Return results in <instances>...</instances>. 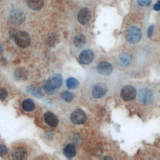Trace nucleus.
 <instances>
[{
	"label": "nucleus",
	"mask_w": 160,
	"mask_h": 160,
	"mask_svg": "<svg viewBox=\"0 0 160 160\" xmlns=\"http://www.w3.org/2000/svg\"><path fill=\"white\" fill-rule=\"evenodd\" d=\"M63 153L67 158H72L76 154V149L74 145L72 144L66 145L63 149Z\"/></svg>",
	"instance_id": "15"
},
{
	"label": "nucleus",
	"mask_w": 160,
	"mask_h": 160,
	"mask_svg": "<svg viewBox=\"0 0 160 160\" xmlns=\"http://www.w3.org/2000/svg\"><path fill=\"white\" fill-rule=\"evenodd\" d=\"M86 42V37L84 34H80L77 35L74 39V44L78 48H81L84 46Z\"/></svg>",
	"instance_id": "20"
},
{
	"label": "nucleus",
	"mask_w": 160,
	"mask_h": 160,
	"mask_svg": "<svg viewBox=\"0 0 160 160\" xmlns=\"http://www.w3.org/2000/svg\"><path fill=\"white\" fill-rule=\"evenodd\" d=\"M8 152V148L2 144H0V155L4 156Z\"/></svg>",
	"instance_id": "26"
},
{
	"label": "nucleus",
	"mask_w": 160,
	"mask_h": 160,
	"mask_svg": "<svg viewBox=\"0 0 160 160\" xmlns=\"http://www.w3.org/2000/svg\"><path fill=\"white\" fill-rule=\"evenodd\" d=\"M126 38L130 43L135 44L138 42L141 38V30L135 26L131 27L126 32Z\"/></svg>",
	"instance_id": "3"
},
{
	"label": "nucleus",
	"mask_w": 160,
	"mask_h": 160,
	"mask_svg": "<svg viewBox=\"0 0 160 160\" xmlns=\"http://www.w3.org/2000/svg\"><path fill=\"white\" fill-rule=\"evenodd\" d=\"M46 41V43L49 46L52 47V46H55L59 42V38L56 34L51 33L47 36Z\"/></svg>",
	"instance_id": "18"
},
{
	"label": "nucleus",
	"mask_w": 160,
	"mask_h": 160,
	"mask_svg": "<svg viewBox=\"0 0 160 160\" xmlns=\"http://www.w3.org/2000/svg\"><path fill=\"white\" fill-rule=\"evenodd\" d=\"M139 5L141 6H148L152 2V0H137Z\"/></svg>",
	"instance_id": "25"
},
{
	"label": "nucleus",
	"mask_w": 160,
	"mask_h": 160,
	"mask_svg": "<svg viewBox=\"0 0 160 160\" xmlns=\"http://www.w3.org/2000/svg\"><path fill=\"white\" fill-rule=\"evenodd\" d=\"M66 84L67 88L71 89H74L77 88L79 84V81L74 78H69L68 79H67L66 81Z\"/></svg>",
	"instance_id": "21"
},
{
	"label": "nucleus",
	"mask_w": 160,
	"mask_h": 160,
	"mask_svg": "<svg viewBox=\"0 0 160 160\" xmlns=\"http://www.w3.org/2000/svg\"><path fill=\"white\" fill-rule=\"evenodd\" d=\"M26 72L22 69H17V71L15 72V76L16 78V79H25L26 78Z\"/></svg>",
	"instance_id": "23"
},
{
	"label": "nucleus",
	"mask_w": 160,
	"mask_h": 160,
	"mask_svg": "<svg viewBox=\"0 0 160 160\" xmlns=\"http://www.w3.org/2000/svg\"><path fill=\"white\" fill-rule=\"evenodd\" d=\"M27 91L37 98H41L43 97V94L40 89V88L36 85H31L27 88Z\"/></svg>",
	"instance_id": "17"
},
{
	"label": "nucleus",
	"mask_w": 160,
	"mask_h": 160,
	"mask_svg": "<svg viewBox=\"0 0 160 160\" xmlns=\"http://www.w3.org/2000/svg\"><path fill=\"white\" fill-rule=\"evenodd\" d=\"M96 69L99 74L102 75L107 76L110 74L112 72L113 68H112V66L109 62L102 61L99 62L98 64L96 67Z\"/></svg>",
	"instance_id": "9"
},
{
	"label": "nucleus",
	"mask_w": 160,
	"mask_h": 160,
	"mask_svg": "<svg viewBox=\"0 0 160 160\" xmlns=\"http://www.w3.org/2000/svg\"><path fill=\"white\" fill-rule=\"evenodd\" d=\"M153 29H154V26L151 25V26L149 27L148 30V37H151L152 34V32H153Z\"/></svg>",
	"instance_id": "27"
},
{
	"label": "nucleus",
	"mask_w": 160,
	"mask_h": 160,
	"mask_svg": "<svg viewBox=\"0 0 160 160\" xmlns=\"http://www.w3.org/2000/svg\"><path fill=\"white\" fill-rule=\"evenodd\" d=\"M22 107L24 111L30 112V111H32L34 109L35 104H34V101L32 100H31V99H26L24 100V101L22 102Z\"/></svg>",
	"instance_id": "19"
},
{
	"label": "nucleus",
	"mask_w": 160,
	"mask_h": 160,
	"mask_svg": "<svg viewBox=\"0 0 160 160\" xmlns=\"http://www.w3.org/2000/svg\"><path fill=\"white\" fill-rule=\"evenodd\" d=\"M91 18V12L88 8H83L81 9L78 14V20L82 24H87Z\"/></svg>",
	"instance_id": "11"
},
{
	"label": "nucleus",
	"mask_w": 160,
	"mask_h": 160,
	"mask_svg": "<svg viewBox=\"0 0 160 160\" xmlns=\"http://www.w3.org/2000/svg\"><path fill=\"white\" fill-rule=\"evenodd\" d=\"M8 96V91L4 88H0V100H4Z\"/></svg>",
	"instance_id": "24"
},
{
	"label": "nucleus",
	"mask_w": 160,
	"mask_h": 160,
	"mask_svg": "<svg viewBox=\"0 0 160 160\" xmlns=\"http://www.w3.org/2000/svg\"><path fill=\"white\" fill-rule=\"evenodd\" d=\"M11 21L15 24H20L25 20V14L20 9H14L12 10L10 14Z\"/></svg>",
	"instance_id": "5"
},
{
	"label": "nucleus",
	"mask_w": 160,
	"mask_h": 160,
	"mask_svg": "<svg viewBox=\"0 0 160 160\" xmlns=\"http://www.w3.org/2000/svg\"><path fill=\"white\" fill-rule=\"evenodd\" d=\"M154 9L156 11H160V0L159 1H158L154 5V7H153Z\"/></svg>",
	"instance_id": "28"
},
{
	"label": "nucleus",
	"mask_w": 160,
	"mask_h": 160,
	"mask_svg": "<svg viewBox=\"0 0 160 160\" xmlns=\"http://www.w3.org/2000/svg\"><path fill=\"white\" fill-rule=\"evenodd\" d=\"M87 119V116L85 112L81 109H76L71 116V119L72 122L76 124H83Z\"/></svg>",
	"instance_id": "7"
},
{
	"label": "nucleus",
	"mask_w": 160,
	"mask_h": 160,
	"mask_svg": "<svg viewBox=\"0 0 160 160\" xmlns=\"http://www.w3.org/2000/svg\"><path fill=\"white\" fill-rule=\"evenodd\" d=\"M94 58V53L90 49H85L82 51L79 57V61L83 64H90Z\"/></svg>",
	"instance_id": "10"
},
{
	"label": "nucleus",
	"mask_w": 160,
	"mask_h": 160,
	"mask_svg": "<svg viewBox=\"0 0 160 160\" xmlns=\"http://www.w3.org/2000/svg\"><path fill=\"white\" fill-rule=\"evenodd\" d=\"M28 6L32 10H39L44 4V0H26Z\"/></svg>",
	"instance_id": "16"
},
{
	"label": "nucleus",
	"mask_w": 160,
	"mask_h": 160,
	"mask_svg": "<svg viewBox=\"0 0 160 160\" xmlns=\"http://www.w3.org/2000/svg\"><path fill=\"white\" fill-rule=\"evenodd\" d=\"M138 99L141 103L144 104H148L152 102L153 99V94L149 89L144 88L139 91Z\"/></svg>",
	"instance_id": "8"
},
{
	"label": "nucleus",
	"mask_w": 160,
	"mask_h": 160,
	"mask_svg": "<svg viewBox=\"0 0 160 160\" xmlns=\"http://www.w3.org/2000/svg\"><path fill=\"white\" fill-rule=\"evenodd\" d=\"M61 96L62 98V99L66 101V102H70L71 101L73 98H74V94L68 91H63L61 94Z\"/></svg>",
	"instance_id": "22"
},
{
	"label": "nucleus",
	"mask_w": 160,
	"mask_h": 160,
	"mask_svg": "<svg viewBox=\"0 0 160 160\" xmlns=\"http://www.w3.org/2000/svg\"><path fill=\"white\" fill-rule=\"evenodd\" d=\"M27 155L28 153L26 150L22 147H19L13 151L12 153V158L14 159L22 160L26 158Z\"/></svg>",
	"instance_id": "13"
},
{
	"label": "nucleus",
	"mask_w": 160,
	"mask_h": 160,
	"mask_svg": "<svg viewBox=\"0 0 160 160\" xmlns=\"http://www.w3.org/2000/svg\"><path fill=\"white\" fill-rule=\"evenodd\" d=\"M136 95V88L130 85L124 86L121 91V96L123 100L128 101L135 98Z\"/></svg>",
	"instance_id": "4"
},
{
	"label": "nucleus",
	"mask_w": 160,
	"mask_h": 160,
	"mask_svg": "<svg viewBox=\"0 0 160 160\" xmlns=\"http://www.w3.org/2000/svg\"><path fill=\"white\" fill-rule=\"evenodd\" d=\"M62 77L59 74H56L51 76L45 82L44 89L48 95L52 94L55 90L59 88L62 85Z\"/></svg>",
	"instance_id": "1"
},
{
	"label": "nucleus",
	"mask_w": 160,
	"mask_h": 160,
	"mask_svg": "<svg viewBox=\"0 0 160 160\" xmlns=\"http://www.w3.org/2000/svg\"><path fill=\"white\" fill-rule=\"evenodd\" d=\"M107 90V87L104 83L99 82L93 86L91 90V94L94 98H101L105 95Z\"/></svg>",
	"instance_id": "6"
},
{
	"label": "nucleus",
	"mask_w": 160,
	"mask_h": 160,
	"mask_svg": "<svg viewBox=\"0 0 160 160\" xmlns=\"http://www.w3.org/2000/svg\"><path fill=\"white\" fill-rule=\"evenodd\" d=\"M46 123L51 127H56L59 122L58 118L56 116L51 112H47L44 116Z\"/></svg>",
	"instance_id": "12"
},
{
	"label": "nucleus",
	"mask_w": 160,
	"mask_h": 160,
	"mask_svg": "<svg viewBox=\"0 0 160 160\" xmlns=\"http://www.w3.org/2000/svg\"><path fill=\"white\" fill-rule=\"evenodd\" d=\"M132 61V56L129 53L124 52L121 54L118 57V62L122 66H128Z\"/></svg>",
	"instance_id": "14"
},
{
	"label": "nucleus",
	"mask_w": 160,
	"mask_h": 160,
	"mask_svg": "<svg viewBox=\"0 0 160 160\" xmlns=\"http://www.w3.org/2000/svg\"><path fill=\"white\" fill-rule=\"evenodd\" d=\"M14 41L18 46L24 48L29 46L31 38L28 32L25 31H19L14 35Z\"/></svg>",
	"instance_id": "2"
}]
</instances>
